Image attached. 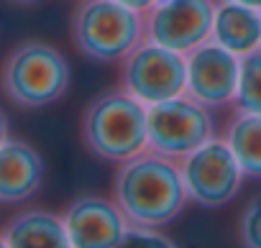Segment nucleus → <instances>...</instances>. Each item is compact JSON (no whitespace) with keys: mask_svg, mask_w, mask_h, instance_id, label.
<instances>
[{"mask_svg":"<svg viewBox=\"0 0 261 248\" xmlns=\"http://www.w3.org/2000/svg\"><path fill=\"white\" fill-rule=\"evenodd\" d=\"M223 141L233 151L246 179H261V115L236 110L228 120Z\"/></svg>","mask_w":261,"mask_h":248,"instance_id":"obj_14","label":"nucleus"},{"mask_svg":"<svg viewBox=\"0 0 261 248\" xmlns=\"http://www.w3.org/2000/svg\"><path fill=\"white\" fill-rule=\"evenodd\" d=\"M120 6H125V8H130V11H139V13H146V11H151L159 0H118Z\"/></svg>","mask_w":261,"mask_h":248,"instance_id":"obj_18","label":"nucleus"},{"mask_svg":"<svg viewBox=\"0 0 261 248\" xmlns=\"http://www.w3.org/2000/svg\"><path fill=\"white\" fill-rule=\"evenodd\" d=\"M238 240L243 248H261V195L251 197L238 220Z\"/></svg>","mask_w":261,"mask_h":248,"instance_id":"obj_17","label":"nucleus"},{"mask_svg":"<svg viewBox=\"0 0 261 248\" xmlns=\"http://www.w3.org/2000/svg\"><path fill=\"white\" fill-rule=\"evenodd\" d=\"M233 3H241V6H251V8H258V11H261V0H233Z\"/></svg>","mask_w":261,"mask_h":248,"instance_id":"obj_20","label":"nucleus"},{"mask_svg":"<svg viewBox=\"0 0 261 248\" xmlns=\"http://www.w3.org/2000/svg\"><path fill=\"white\" fill-rule=\"evenodd\" d=\"M0 248H8V243H6V235L0 233Z\"/></svg>","mask_w":261,"mask_h":248,"instance_id":"obj_22","label":"nucleus"},{"mask_svg":"<svg viewBox=\"0 0 261 248\" xmlns=\"http://www.w3.org/2000/svg\"><path fill=\"white\" fill-rule=\"evenodd\" d=\"M72 248H115L128 223L113 197L80 195L62 212Z\"/></svg>","mask_w":261,"mask_h":248,"instance_id":"obj_10","label":"nucleus"},{"mask_svg":"<svg viewBox=\"0 0 261 248\" xmlns=\"http://www.w3.org/2000/svg\"><path fill=\"white\" fill-rule=\"evenodd\" d=\"M72 69L67 57L39 39L18 44L3 62L0 69V87L6 97L18 107H46L64 97L69 90Z\"/></svg>","mask_w":261,"mask_h":248,"instance_id":"obj_3","label":"nucleus"},{"mask_svg":"<svg viewBox=\"0 0 261 248\" xmlns=\"http://www.w3.org/2000/svg\"><path fill=\"white\" fill-rule=\"evenodd\" d=\"M179 169L190 202L207 210L233 202L246 179L233 151L218 136L179 159Z\"/></svg>","mask_w":261,"mask_h":248,"instance_id":"obj_7","label":"nucleus"},{"mask_svg":"<svg viewBox=\"0 0 261 248\" xmlns=\"http://www.w3.org/2000/svg\"><path fill=\"white\" fill-rule=\"evenodd\" d=\"M120 87L141 100L146 107L179 97L187 90V64L185 54L159 46L154 41H141L120 62Z\"/></svg>","mask_w":261,"mask_h":248,"instance_id":"obj_6","label":"nucleus"},{"mask_svg":"<svg viewBox=\"0 0 261 248\" xmlns=\"http://www.w3.org/2000/svg\"><path fill=\"white\" fill-rule=\"evenodd\" d=\"M210 39L238 57L258 49L261 46V11L233 3V0H218Z\"/></svg>","mask_w":261,"mask_h":248,"instance_id":"obj_12","label":"nucleus"},{"mask_svg":"<svg viewBox=\"0 0 261 248\" xmlns=\"http://www.w3.org/2000/svg\"><path fill=\"white\" fill-rule=\"evenodd\" d=\"M146 118L149 107L123 87L100 92L82 113V141L92 156L120 164L146 151Z\"/></svg>","mask_w":261,"mask_h":248,"instance_id":"obj_2","label":"nucleus"},{"mask_svg":"<svg viewBox=\"0 0 261 248\" xmlns=\"http://www.w3.org/2000/svg\"><path fill=\"white\" fill-rule=\"evenodd\" d=\"M187 64V95L202 102L205 107H223L233 102L241 72V57L207 39L190 54H185Z\"/></svg>","mask_w":261,"mask_h":248,"instance_id":"obj_9","label":"nucleus"},{"mask_svg":"<svg viewBox=\"0 0 261 248\" xmlns=\"http://www.w3.org/2000/svg\"><path fill=\"white\" fill-rule=\"evenodd\" d=\"M11 139V126H8V115L0 110V146Z\"/></svg>","mask_w":261,"mask_h":248,"instance_id":"obj_19","label":"nucleus"},{"mask_svg":"<svg viewBox=\"0 0 261 248\" xmlns=\"http://www.w3.org/2000/svg\"><path fill=\"white\" fill-rule=\"evenodd\" d=\"M72 41L90 62H123L146 41V18L118 0H82L72 16Z\"/></svg>","mask_w":261,"mask_h":248,"instance_id":"obj_4","label":"nucleus"},{"mask_svg":"<svg viewBox=\"0 0 261 248\" xmlns=\"http://www.w3.org/2000/svg\"><path fill=\"white\" fill-rule=\"evenodd\" d=\"M113 200L128 225L144 228L169 225L190 202L179 161L149 149L118 164Z\"/></svg>","mask_w":261,"mask_h":248,"instance_id":"obj_1","label":"nucleus"},{"mask_svg":"<svg viewBox=\"0 0 261 248\" xmlns=\"http://www.w3.org/2000/svg\"><path fill=\"white\" fill-rule=\"evenodd\" d=\"M16 3H21V6H31V3H39V0H16Z\"/></svg>","mask_w":261,"mask_h":248,"instance_id":"obj_21","label":"nucleus"},{"mask_svg":"<svg viewBox=\"0 0 261 248\" xmlns=\"http://www.w3.org/2000/svg\"><path fill=\"white\" fill-rule=\"evenodd\" d=\"M41 182L44 159L31 144L8 139L0 146V202H23L39 192Z\"/></svg>","mask_w":261,"mask_h":248,"instance_id":"obj_11","label":"nucleus"},{"mask_svg":"<svg viewBox=\"0 0 261 248\" xmlns=\"http://www.w3.org/2000/svg\"><path fill=\"white\" fill-rule=\"evenodd\" d=\"M8 248H72L62 215L49 210H26L11 217L3 230Z\"/></svg>","mask_w":261,"mask_h":248,"instance_id":"obj_13","label":"nucleus"},{"mask_svg":"<svg viewBox=\"0 0 261 248\" xmlns=\"http://www.w3.org/2000/svg\"><path fill=\"white\" fill-rule=\"evenodd\" d=\"M218 0H159L144 13L146 39L179 54H190L213 36Z\"/></svg>","mask_w":261,"mask_h":248,"instance_id":"obj_8","label":"nucleus"},{"mask_svg":"<svg viewBox=\"0 0 261 248\" xmlns=\"http://www.w3.org/2000/svg\"><path fill=\"white\" fill-rule=\"evenodd\" d=\"M233 105L236 110L261 115V46L241 57V72H238Z\"/></svg>","mask_w":261,"mask_h":248,"instance_id":"obj_15","label":"nucleus"},{"mask_svg":"<svg viewBox=\"0 0 261 248\" xmlns=\"http://www.w3.org/2000/svg\"><path fill=\"white\" fill-rule=\"evenodd\" d=\"M115 248H179V245L169 235H164L159 228L128 225Z\"/></svg>","mask_w":261,"mask_h":248,"instance_id":"obj_16","label":"nucleus"},{"mask_svg":"<svg viewBox=\"0 0 261 248\" xmlns=\"http://www.w3.org/2000/svg\"><path fill=\"white\" fill-rule=\"evenodd\" d=\"M146 131L149 151L179 161L210 139H215V120L210 115V107L185 92L179 97L149 105Z\"/></svg>","mask_w":261,"mask_h":248,"instance_id":"obj_5","label":"nucleus"}]
</instances>
